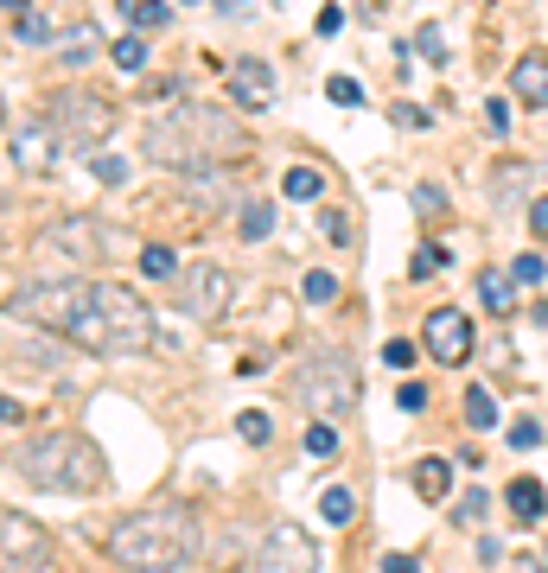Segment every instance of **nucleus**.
I'll return each instance as SVG.
<instances>
[{
  "label": "nucleus",
  "mask_w": 548,
  "mask_h": 573,
  "mask_svg": "<svg viewBox=\"0 0 548 573\" xmlns=\"http://www.w3.org/2000/svg\"><path fill=\"white\" fill-rule=\"evenodd\" d=\"M243 147H249V128L230 109H211V102H185V109H173L166 121H147V160L173 166V172L211 166V160L243 153Z\"/></svg>",
  "instance_id": "1"
},
{
  "label": "nucleus",
  "mask_w": 548,
  "mask_h": 573,
  "mask_svg": "<svg viewBox=\"0 0 548 573\" xmlns=\"http://www.w3.org/2000/svg\"><path fill=\"white\" fill-rule=\"evenodd\" d=\"M7 465L32 484V491H64V497H90V491H102V478H109L96 440H83L71 427H51V433L20 440Z\"/></svg>",
  "instance_id": "2"
},
{
  "label": "nucleus",
  "mask_w": 548,
  "mask_h": 573,
  "mask_svg": "<svg viewBox=\"0 0 548 573\" xmlns=\"http://www.w3.org/2000/svg\"><path fill=\"white\" fill-rule=\"evenodd\" d=\"M204 554V529L192 510H173V503H160V510H134L122 523L109 529V561L122 567H192Z\"/></svg>",
  "instance_id": "3"
},
{
  "label": "nucleus",
  "mask_w": 548,
  "mask_h": 573,
  "mask_svg": "<svg viewBox=\"0 0 548 573\" xmlns=\"http://www.w3.org/2000/svg\"><path fill=\"white\" fill-rule=\"evenodd\" d=\"M294 395H300L306 421H338V414L357 408V370H351L338 351H319L313 363H300Z\"/></svg>",
  "instance_id": "4"
},
{
  "label": "nucleus",
  "mask_w": 548,
  "mask_h": 573,
  "mask_svg": "<svg viewBox=\"0 0 548 573\" xmlns=\"http://www.w3.org/2000/svg\"><path fill=\"white\" fill-rule=\"evenodd\" d=\"M109 230H102L96 217H83V211H71V217H58L51 230H39V262H64V268H83V262H102L109 255Z\"/></svg>",
  "instance_id": "5"
},
{
  "label": "nucleus",
  "mask_w": 548,
  "mask_h": 573,
  "mask_svg": "<svg viewBox=\"0 0 548 573\" xmlns=\"http://www.w3.org/2000/svg\"><path fill=\"white\" fill-rule=\"evenodd\" d=\"M45 115L58 121V128L71 134L77 147L109 141V134H115V121H122V115H115V102H109V96H96V90H58V96L45 102Z\"/></svg>",
  "instance_id": "6"
},
{
  "label": "nucleus",
  "mask_w": 548,
  "mask_h": 573,
  "mask_svg": "<svg viewBox=\"0 0 548 573\" xmlns=\"http://www.w3.org/2000/svg\"><path fill=\"white\" fill-rule=\"evenodd\" d=\"M71 147H77V141H71V134H64L51 115H26L20 128L7 134V160L20 166V172H32V179H39V172H58V160H64Z\"/></svg>",
  "instance_id": "7"
},
{
  "label": "nucleus",
  "mask_w": 548,
  "mask_h": 573,
  "mask_svg": "<svg viewBox=\"0 0 548 573\" xmlns=\"http://www.w3.org/2000/svg\"><path fill=\"white\" fill-rule=\"evenodd\" d=\"M51 561H58V542L26 510H0V567H51Z\"/></svg>",
  "instance_id": "8"
},
{
  "label": "nucleus",
  "mask_w": 548,
  "mask_h": 573,
  "mask_svg": "<svg viewBox=\"0 0 548 573\" xmlns=\"http://www.w3.org/2000/svg\"><path fill=\"white\" fill-rule=\"evenodd\" d=\"M224 306H230V274L217 262L179 268V312H185V319H217Z\"/></svg>",
  "instance_id": "9"
},
{
  "label": "nucleus",
  "mask_w": 548,
  "mask_h": 573,
  "mask_svg": "<svg viewBox=\"0 0 548 573\" xmlns=\"http://www.w3.org/2000/svg\"><path fill=\"white\" fill-rule=\"evenodd\" d=\"M255 567H274V573H313L319 567V548L300 523H268L262 548H255Z\"/></svg>",
  "instance_id": "10"
},
{
  "label": "nucleus",
  "mask_w": 548,
  "mask_h": 573,
  "mask_svg": "<svg viewBox=\"0 0 548 573\" xmlns=\"http://www.w3.org/2000/svg\"><path fill=\"white\" fill-rule=\"evenodd\" d=\"M421 344H427V357H434V363L459 370V363L472 357V319L459 306H434V312H427V325H421Z\"/></svg>",
  "instance_id": "11"
},
{
  "label": "nucleus",
  "mask_w": 548,
  "mask_h": 573,
  "mask_svg": "<svg viewBox=\"0 0 548 573\" xmlns=\"http://www.w3.org/2000/svg\"><path fill=\"white\" fill-rule=\"evenodd\" d=\"M230 102L236 109H268L274 102V71L262 58H236L230 64Z\"/></svg>",
  "instance_id": "12"
},
{
  "label": "nucleus",
  "mask_w": 548,
  "mask_h": 573,
  "mask_svg": "<svg viewBox=\"0 0 548 573\" xmlns=\"http://www.w3.org/2000/svg\"><path fill=\"white\" fill-rule=\"evenodd\" d=\"M510 90H517L523 109H548V51H523L517 71H510Z\"/></svg>",
  "instance_id": "13"
},
{
  "label": "nucleus",
  "mask_w": 548,
  "mask_h": 573,
  "mask_svg": "<svg viewBox=\"0 0 548 573\" xmlns=\"http://www.w3.org/2000/svg\"><path fill=\"white\" fill-rule=\"evenodd\" d=\"M51 51H58L64 71H83V64H96V58H102V32H96V26H58Z\"/></svg>",
  "instance_id": "14"
},
{
  "label": "nucleus",
  "mask_w": 548,
  "mask_h": 573,
  "mask_svg": "<svg viewBox=\"0 0 548 573\" xmlns=\"http://www.w3.org/2000/svg\"><path fill=\"white\" fill-rule=\"evenodd\" d=\"M504 503H510V516H517V529H536L542 516H548V491H542V478H510Z\"/></svg>",
  "instance_id": "15"
},
{
  "label": "nucleus",
  "mask_w": 548,
  "mask_h": 573,
  "mask_svg": "<svg viewBox=\"0 0 548 573\" xmlns=\"http://www.w3.org/2000/svg\"><path fill=\"white\" fill-rule=\"evenodd\" d=\"M478 300H485V312H517V274H510V268H485V274H478Z\"/></svg>",
  "instance_id": "16"
},
{
  "label": "nucleus",
  "mask_w": 548,
  "mask_h": 573,
  "mask_svg": "<svg viewBox=\"0 0 548 573\" xmlns=\"http://www.w3.org/2000/svg\"><path fill=\"white\" fill-rule=\"evenodd\" d=\"M408 484H415V497L440 503V497L453 491V465H447V459H415V472H408Z\"/></svg>",
  "instance_id": "17"
},
{
  "label": "nucleus",
  "mask_w": 548,
  "mask_h": 573,
  "mask_svg": "<svg viewBox=\"0 0 548 573\" xmlns=\"http://www.w3.org/2000/svg\"><path fill=\"white\" fill-rule=\"evenodd\" d=\"M236 211H243V217H236V236H243V242L274 236V204L268 198H249V204H236Z\"/></svg>",
  "instance_id": "18"
},
{
  "label": "nucleus",
  "mask_w": 548,
  "mask_h": 573,
  "mask_svg": "<svg viewBox=\"0 0 548 573\" xmlns=\"http://www.w3.org/2000/svg\"><path fill=\"white\" fill-rule=\"evenodd\" d=\"M109 58H115V71L141 77V71H147V39H141V32H128V39H115V45H109Z\"/></svg>",
  "instance_id": "19"
},
{
  "label": "nucleus",
  "mask_w": 548,
  "mask_h": 573,
  "mask_svg": "<svg viewBox=\"0 0 548 573\" xmlns=\"http://www.w3.org/2000/svg\"><path fill=\"white\" fill-rule=\"evenodd\" d=\"M141 274H147V281H179V255L166 249V242H147V249H141Z\"/></svg>",
  "instance_id": "20"
},
{
  "label": "nucleus",
  "mask_w": 548,
  "mask_h": 573,
  "mask_svg": "<svg viewBox=\"0 0 548 573\" xmlns=\"http://www.w3.org/2000/svg\"><path fill=\"white\" fill-rule=\"evenodd\" d=\"M281 191H287V198H294V204H313L319 191H325V179H319L313 166H287V179H281Z\"/></svg>",
  "instance_id": "21"
},
{
  "label": "nucleus",
  "mask_w": 548,
  "mask_h": 573,
  "mask_svg": "<svg viewBox=\"0 0 548 573\" xmlns=\"http://www.w3.org/2000/svg\"><path fill=\"white\" fill-rule=\"evenodd\" d=\"M466 427H478V433L498 427V402H491V389H466Z\"/></svg>",
  "instance_id": "22"
},
{
  "label": "nucleus",
  "mask_w": 548,
  "mask_h": 573,
  "mask_svg": "<svg viewBox=\"0 0 548 573\" xmlns=\"http://www.w3.org/2000/svg\"><path fill=\"white\" fill-rule=\"evenodd\" d=\"M166 20H173L166 0H128V26L134 32H153V26H166Z\"/></svg>",
  "instance_id": "23"
},
{
  "label": "nucleus",
  "mask_w": 548,
  "mask_h": 573,
  "mask_svg": "<svg viewBox=\"0 0 548 573\" xmlns=\"http://www.w3.org/2000/svg\"><path fill=\"white\" fill-rule=\"evenodd\" d=\"M351 510H357V497L345 491V484H332V491L319 497V516H325L332 529H345V523H351Z\"/></svg>",
  "instance_id": "24"
},
{
  "label": "nucleus",
  "mask_w": 548,
  "mask_h": 573,
  "mask_svg": "<svg viewBox=\"0 0 548 573\" xmlns=\"http://www.w3.org/2000/svg\"><path fill=\"white\" fill-rule=\"evenodd\" d=\"M300 293H306V306H332V300H338V274H325V268H306Z\"/></svg>",
  "instance_id": "25"
},
{
  "label": "nucleus",
  "mask_w": 548,
  "mask_h": 573,
  "mask_svg": "<svg viewBox=\"0 0 548 573\" xmlns=\"http://www.w3.org/2000/svg\"><path fill=\"white\" fill-rule=\"evenodd\" d=\"M338 453V427L332 421H306V459H332Z\"/></svg>",
  "instance_id": "26"
},
{
  "label": "nucleus",
  "mask_w": 548,
  "mask_h": 573,
  "mask_svg": "<svg viewBox=\"0 0 548 573\" xmlns=\"http://www.w3.org/2000/svg\"><path fill=\"white\" fill-rule=\"evenodd\" d=\"M236 433H243L249 446H268L274 440V421H268L262 408H243V414H236Z\"/></svg>",
  "instance_id": "27"
},
{
  "label": "nucleus",
  "mask_w": 548,
  "mask_h": 573,
  "mask_svg": "<svg viewBox=\"0 0 548 573\" xmlns=\"http://www.w3.org/2000/svg\"><path fill=\"white\" fill-rule=\"evenodd\" d=\"M51 39H58V26H51L45 13L26 7V13H20V45H51Z\"/></svg>",
  "instance_id": "28"
},
{
  "label": "nucleus",
  "mask_w": 548,
  "mask_h": 573,
  "mask_svg": "<svg viewBox=\"0 0 548 573\" xmlns=\"http://www.w3.org/2000/svg\"><path fill=\"white\" fill-rule=\"evenodd\" d=\"M440 268H447V249H440V242H421L415 262H408V274H415V281H427V274H440Z\"/></svg>",
  "instance_id": "29"
},
{
  "label": "nucleus",
  "mask_w": 548,
  "mask_h": 573,
  "mask_svg": "<svg viewBox=\"0 0 548 573\" xmlns=\"http://www.w3.org/2000/svg\"><path fill=\"white\" fill-rule=\"evenodd\" d=\"M90 179L96 185H122L128 179V160H115V153H90Z\"/></svg>",
  "instance_id": "30"
},
{
  "label": "nucleus",
  "mask_w": 548,
  "mask_h": 573,
  "mask_svg": "<svg viewBox=\"0 0 548 573\" xmlns=\"http://www.w3.org/2000/svg\"><path fill=\"white\" fill-rule=\"evenodd\" d=\"M510 274H517V287H536V281H542V274H548V262H542V255H536V249H523V255H517V262H510Z\"/></svg>",
  "instance_id": "31"
},
{
  "label": "nucleus",
  "mask_w": 548,
  "mask_h": 573,
  "mask_svg": "<svg viewBox=\"0 0 548 573\" xmlns=\"http://www.w3.org/2000/svg\"><path fill=\"white\" fill-rule=\"evenodd\" d=\"M485 510H491V497H485V491H466V497H459V510H453V523H459V529H466V523H485Z\"/></svg>",
  "instance_id": "32"
},
{
  "label": "nucleus",
  "mask_w": 548,
  "mask_h": 573,
  "mask_svg": "<svg viewBox=\"0 0 548 573\" xmlns=\"http://www.w3.org/2000/svg\"><path fill=\"white\" fill-rule=\"evenodd\" d=\"M415 211L421 217H440V211H447V191H440V185H415Z\"/></svg>",
  "instance_id": "33"
},
{
  "label": "nucleus",
  "mask_w": 548,
  "mask_h": 573,
  "mask_svg": "<svg viewBox=\"0 0 548 573\" xmlns=\"http://www.w3.org/2000/svg\"><path fill=\"white\" fill-rule=\"evenodd\" d=\"M415 45H421V58H427V64H447V39H440V26H421V39H415Z\"/></svg>",
  "instance_id": "34"
},
{
  "label": "nucleus",
  "mask_w": 548,
  "mask_h": 573,
  "mask_svg": "<svg viewBox=\"0 0 548 573\" xmlns=\"http://www.w3.org/2000/svg\"><path fill=\"white\" fill-rule=\"evenodd\" d=\"M325 96L351 109V102H364V83H357V77H332V83H325Z\"/></svg>",
  "instance_id": "35"
},
{
  "label": "nucleus",
  "mask_w": 548,
  "mask_h": 573,
  "mask_svg": "<svg viewBox=\"0 0 548 573\" xmlns=\"http://www.w3.org/2000/svg\"><path fill=\"white\" fill-rule=\"evenodd\" d=\"M383 363H389V370H408V363H415V344H408V338H389V344H383Z\"/></svg>",
  "instance_id": "36"
},
{
  "label": "nucleus",
  "mask_w": 548,
  "mask_h": 573,
  "mask_svg": "<svg viewBox=\"0 0 548 573\" xmlns=\"http://www.w3.org/2000/svg\"><path fill=\"white\" fill-rule=\"evenodd\" d=\"M529 446H542V427L536 421H517V427H510V453H529Z\"/></svg>",
  "instance_id": "37"
},
{
  "label": "nucleus",
  "mask_w": 548,
  "mask_h": 573,
  "mask_svg": "<svg viewBox=\"0 0 548 573\" xmlns=\"http://www.w3.org/2000/svg\"><path fill=\"white\" fill-rule=\"evenodd\" d=\"M396 408H402V414H421V408H427V389H421V382H402V389H396Z\"/></svg>",
  "instance_id": "38"
},
{
  "label": "nucleus",
  "mask_w": 548,
  "mask_h": 573,
  "mask_svg": "<svg viewBox=\"0 0 548 573\" xmlns=\"http://www.w3.org/2000/svg\"><path fill=\"white\" fill-rule=\"evenodd\" d=\"M376 567H383V573H415L421 561H415V554H383V561H376Z\"/></svg>",
  "instance_id": "39"
},
{
  "label": "nucleus",
  "mask_w": 548,
  "mask_h": 573,
  "mask_svg": "<svg viewBox=\"0 0 548 573\" xmlns=\"http://www.w3.org/2000/svg\"><path fill=\"white\" fill-rule=\"evenodd\" d=\"M529 230H536V236L548 242V198H536V204H529Z\"/></svg>",
  "instance_id": "40"
},
{
  "label": "nucleus",
  "mask_w": 548,
  "mask_h": 573,
  "mask_svg": "<svg viewBox=\"0 0 548 573\" xmlns=\"http://www.w3.org/2000/svg\"><path fill=\"white\" fill-rule=\"evenodd\" d=\"M485 121H491V134H504V128H510V102H491Z\"/></svg>",
  "instance_id": "41"
},
{
  "label": "nucleus",
  "mask_w": 548,
  "mask_h": 573,
  "mask_svg": "<svg viewBox=\"0 0 548 573\" xmlns=\"http://www.w3.org/2000/svg\"><path fill=\"white\" fill-rule=\"evenodd\" d=\"M325 236H332V242H345V236H351V223L338 217V211H325Z\"/></svg>",
  "instance_id": "42"
},
{
  "label": "nucleus",
  "mask_w": 548,
  "mask_h": 573,
  "mask_svg": "<svg viewBox=\"0 0 548 573\" xmlns=\"http://www.w3.org/2000/svg\"><path fill=\"white\" fill-rule=\"evenodd\" d=\"M211 7H217V13H249L255 0H211Z\"/></svg>",
  "instance_id": "43"
},
{
  "label": "nucleus",
  "mask_w": 548,
  "mask_h": 573,
  "mask_svg": "<svg viewBox=\"0 0 548 573\" xmlns=\"http://www.w3.org/2000/svg\"><path fill=\"white\" fill-rule=\"evenodd\" d=\"M0 421H20V408H13V402H7V395H0Z\"/></svg>",
  "instance_id": "44"
},
{
  "label": "nucleus",
  "mask_w": 548,
  "mask_h": 573,
  "mask_svg": "<svg viewBox=\"0 0 548 573\" xmlns=\"http://www.w3.org/2000/svg\"><path fill=\"white\" fill-rule=\"evenodd\" d=\"M0 7H7V13H26V0H0Z\"/></svg>",
  "instance_id": "45"
},
{
  "label": "nucleus",
  "mask_w": 548,
  "mask_h": 573,
  "mask_svg": "<svg viewBox=\"0 0 548 573\" xmlns=\"http://www.w3.org/2000/svg\"><path fill=\"white\" fill-rule=\"evenodd\" d=\"M0 121H7V90H0Z\"/></svg>",
  "instance_id": "46"
},
{
  "label": "nucleus",
  "mask_w": 548,
  "mask_h": 573,
  "mask_svg": "<svg viewBox=\"0 0 548 573\" xmlns=\"http://www.w3.org/2000/svg\"><path fill=\"white\" fill-rule=\"evenodd\" d=\"M542 567H548V548H542Z\"/></svg>",
  "instance_id": "47"
}]
</instances>
